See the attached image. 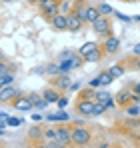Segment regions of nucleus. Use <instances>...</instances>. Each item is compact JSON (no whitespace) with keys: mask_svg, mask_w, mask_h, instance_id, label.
Returning <instances> with one entry per match:
<instances>
[{"mask_svg":"<svg viewBox=\"0 0 140 148\" xmlns=\"http://www.w3.org/2000/svg\"><path fill=\"white\" fill-rule=\"evenodd\" d=\"M90 140H92V132L84 126V124H76L74 128H72V146H88L90 144Z\"/></svg>","mask_w":140,"mask_h":148,"instance_id":"nucleus-1","label":"nucleus"},{"mask_svg":"<svg viewBox=\"0 0 140 148\" xmlns=\"http://www.w3.org/2000/svg\"><path fill=\"white\" fill-rule=\"evenodd\" d=\"M92 30L98 36H102V38L112 36V22H110V18H108V16H102L100 20H96L92 24Z\"/></svg>","mask_w":140,"mask_h":148,"instance_id":"nucleus-2","label":"nucleus"},{"mask_svg":"<svg viewBox=\"0 0 140 148\" xmlns=\"http://www.w3.org/2000/svg\"><path fill=\"white\" fill-rule=\"evenodd\" d=\"M56 140H58V142H62L66 148L72 146V128H68L66 124L56 126Z\"/></svg>","mask_w":140,"mask_h":148,"instance_id":"nucleus-3","label":"nucleus"},{"mask_svg":"<svg viewBox=\"0 0 140 148\" xmlns=\"http://www.w3.org/2000/svg\"><path fill=\"white\" fill-rule=\"evenodd\" d=\"M12 106H14V110H18V112H30V110L34 108V102H32V98H30V96L20 94L18 98L12 100Z\"/></svg>","mask_w":140,"mask_h":148,"instance_id":"nucleus-4","label":"nucleus"},{"mask_svg":"<svg viewBox=\"0 0 140 148\" xmlns=\"http://www.w3.org/2000/svg\"><path fill=\"white\" fill-rule=\"evenodd\" d=\"M60 4H62V0H52V2H48L46 6L40 8L42 16H44L46 20H52L56 14H60Z\"/></svg>","mask_w":140,"mask_h":148,"instance_id":"nucleus-5","label":"nucleus"},{"mask_svg":"<svg viewBox=\"0 0 140 148\" xmlns=\"http://www.w3.org/2000/svg\"><path fill=\"white\" fill-rule=\"evenodd\" d=\"M94 104L96 100H78L76 102V112L80 116H92L94 114Z\"/></svg>","mask_w":140,"mask_h":148,"instance_id":"nucleus-6","label":"nucleus"},{"mask_svg":"<svg viewBox=\"0 0 140 148\" xmlns=\"http://www.w3.org/2000/svg\"><path fill=\"white\" fill-rule=\"evenodd\" d=\"M50 26H52L56 32H64V30H68V14H64V12L56 14V16L50 20Z\"/></svg>","mask_w":140,"mask_h":148,"instance_id":"nucleus-7","label":"nucleus"},{"mask_svg":"<svg viewBox=\"0 0 140 148\" xmlns=\"http://www.w3.org/2000/svg\"><path fill=\"white\" fill-rule=\"evenodd\" d=\"M20 96V90H16L14 86H2L0 88V100L6 104V102H12L14 98Z\"/></svg>","mask_w":140,"mask_h":148,"instance_id":"nucleus-8","label":"nucleus"},{"mask_svg":"<svg viewBox=\"0 0 140 148\" xmlns=\"http://www.w3.org/2000/svg\"><path fill=\"white\" fill-rule=\"evenodd\" d=\"M118 48H120V40H118L116 36H108V38H104V42H102V50H104V54H116Z\"/></svg>","mask_w":140,"mask_h":148,"instance_id":"nucleus-9","label":"nucleus"},{"mask_svg":"<svg viewBox=\"0 0 140 148\" xmlns=\"http://www.w3.org/2000/svg\"><path fill=\"white\" fill-rule=\"evenodd\" d=\"M136 100V94L134 92H130V90H120L116 94V104L118 106H122V108H126L128 104H132Z\"/></svg>","mask_w":140,"mask_h":148,"instance_id":"nucleus-10","label":"nucleus"},{"mask_svg":"<svg viewBox=\"0 0 140 148\" xmlns=\"http://www.w3.org/2000/svg\"><path fill=\"white\" fill-rule=\"evenodd\" d=\"M86 10H88V4H86L84 0H76V2L72 4V12H74L80 20H84V22H86Z\"/></svg>","mask_w":140,"mask_h":148,"instance_id":"nucleus-11","label":"nucleus"},{"mask_svg":"<svg viewBox=\"0 0 140 148\" xmlns=\"http://www.w3.org/2000/svg\"><path fill=\"white\" fill-rule=\"evenodd\" d=\"M96 102L106 104V108H112V106L116 104V100L112 98V94H110V92H106V90H98V92H96Z\"/></svg>","mask_w":140,"mask_h":148,"instance_id":"nucleus-12","label":"nucleus"},{"mask_svg":"<svg viewBox=\"0 0 140 148\" xmlns=\"http://www.w3.org/2000/svg\"><path fill=\"white\" fill-rule=\"evenodd\" d=\"M82 26H84V20H80L74 12H70L68 14V32H80Z\"/></svg>","mask_w":140,"mask_h":148,"instance_id":"nucleus-13","label":"nucleus"},{"mask_svg":"<svg viewBox=\"0 0 140 148\" xmlns=\"http://www.w3.org/2000/svg\"><path fill=\"white\" fill-rule=\"evenodd\" d=\"M100 18H102V14H100L98 6L88 4V10H86V22H88V24H94V22H96V20H100Z\"/></svg>","mask_w":140,"mask_h":148,"instance_id":"nucleus-14","label":"nucleus"},{"mask_svg":"<svg viewBox=\"0 0 140 148\" xmlns=\"http://www.w3.org/2000/svg\"><path fill=\"white\" fill-rule=\"evenodd\" d=\"M60 96H62V92L54 86V88H46L44 90V98L48 100V104H56L58 100H60Z\"/></svg>","mask_w":140,"mask_h":148,"instance_id":"nucleus-15","label":"nucleus"},{"mask_svg":"<svg viewBox=\"0 0 140 148\" xmlns=\"http://www.w3.org/2000/svg\"><path fill=\"white\" fill-rule=\"evenodd\" d=\"M54 86H56L58 90H70L72 82H70L68 74H60V76H56V80H54Z\"/></svg>","mask_w":140,"mask_h":148,"instance_id":"nucleus-16","label":"nucleus"},{"mask_svg":"<svg viewBox=\"0 0 140 148\" xmlns=\"http://www.w3.org/2000/svg\"><path fill=\"white\" fill-rule=\"evenodd\" d=\"M100 46H102V44H98V42H84V44H82V46L78 48V54H80V56L84 58V56H88L90 52H94V50L100 48Z\"/></svg>","mask_w":140,"mask_h":148,"instance_id":"nucleus-17","label":"nucleus"},{"mask_svg":"<svg viewBox=\"0 0 140 148\" xmlns=\"http://www.w3.org/2000/svg\"><path fill=\"white\" fill-rule=\"evenodd\" d=\"M46 118L50 122H68L70 120L68 112H64V110H60V112H56V114H48Z\"/></svg>","mask_w":140,"mask_h":148,"instance_id":"nucleus-18","label":"nucleus"},{"mask_svg":"<svg viewBox=\"0 0 140 148\" xmlns=\"http://www.w3.org/2000/svg\"><path fill=\"white\" fill-rule=\"evenodd\" d=\"M30 98L34 102V108H38V110H44L48 106V100L44 98V94H42V96H40V94H30Z\"/></svg>","mask_w":140,"mask_h":148,"instance_id":"nucleus-19","label":"nucleus"},{"mask_svg":"<svg viewBox=\"0 0 140 148\" xmlns=\"http://www.w3.org/2000/svg\"><path fill=\"white\" fill-rule=\"evenodd\" d=\"M78 100H96V88H84L78 92Z\"/></svg>","mask_w":140,"mask_h":148,"instance_id":"nucleus-20","label":"nucleus"},{"mask_svg":"<svg viewBox=\"0 0 140 148\" xmlns=\"http://www.w3.org/2000/svg\"><path fill=\"white\" fill-rule=\"evenodd\" d=\"M102 56H104V50H102V46H100V48H96L94 52H90L88 56H84V62H90V64H92V62H100Z\"/></svg>","mask_w":140,"mask_h":148,"instance_id":"nucleus-21","label":"nucleus"},{"mask_svg":"<svg viewBox=\"0 0 140 148\" xmlns=\"http://www.w3.org/2000/svg\"><path fill=\"white\" fill-rule=\"evenodd\" d=\"M124 110H126V114H128L130 118H138V116H140V102H132V104H128Z\"/></svg>","mask_w":140,"mask_h":148,"instance_id":"nucleus-22","label":"nucleus"},{"mask_svg":"<svg viewBox=\"0 0 140 148\" xmlns=\"http://www.w3.org/2000/svg\"><path fill=\"white\" fill-rule=\"evenodd\" d=\"M108 72H110V76L116 80V78H120V76H124L126 70H124V66H122V64H114V66H110V68H108Z\"/></svg>","mask_w":140,"mask_h":148,"instance_id":"nucleus-23","label":"nucleus"},{"mask_svg":"<svg viewBox=\"0 0 140 148\" xmlns=\"http://www.w3.org/2000/svg\"><path fill=\"white\" fill-rule=\"evenodd\" d=\"M28 138H30L34 144H36V142H42L40 138H44V132H42L40 128H32V130L28 132Z\"/></svg>","mask_w":140,"mask_h":148,"instance_id":"nucleus-24","label":"nucleus"},{"mask_svg":"<svg viewBox=\"0 0 140 148\" xmlns=\"http://www.w3.org/2000/svg\"><path fill=\"white\" fill-rule=\"evenodd\" d=\"M14 84V72L0 74V86H12Z\"/></svg>","mask_w":140,"mask_h":148,"instance_id":"nucleus-25","label":"nucleus"},{"mask_svg":"<svg viewBox=\"0 0 140 148\" xmlns=\"http://www.w3.org/2000/svg\"><path fill=\"white\" fill-rule=\"evenodd\" d=\"M98 80H100V84H102V86H108V84H112V82H114V78L110 76L108 70H104V72L98 74Z\"/></svg>","mask_w":140,"mask_h":148,"instance_id":"nucleus-26","label":"nucleus"},{"mask_svg":"<svg viewBox=\"0 0 140 148\" xmlns=\"http://www.w3.org/2000/svg\"><path fill=\"white\" fill-rule=\"evenodd\" d=\"M98 10H100L102 16H110V14H114V8H112L110 4H98Z\"/></svg>","mask_w":140,"mask_h":148,"instance_id":"nucleus-27","label":"nucleus"},{"mask_svg":"<svg viewBox=\"0 0 140 148\" xmlns=\"http://www.w3.org/2000/svg\"><path fill=\"white\" fill-rule=\"evenodd\" d=\"M46 74L60 76V74H62V70H60V64H48V66H46Z\"/></svg>","mask_w":140,"mask_h":148,"instance_id":"nucleus-28","label":"nucleus"},{"mask_svg":"<svg viewBox=\"0 0 140 148\" xmlns=\"http://www.w3.org/2000/svg\"><path fill=\"white\" fill-rule=\"evenodd\" d=\"M108 108H106V104H102V102H96L94 104V114L92 116H100V114H104Z\"/></svg>","mask_w":140,"mask_h":148,"instance_id":"nucleus-29","label":"nucleus"},{"mask_svg":"<svg viewBox=\"0 0 140 148\" xmlns=\"http://www.w3.org/2000/svg\"><path fill=\"white\" fill-rule=\"evenodd\" d=\"M50 140H56V128H48L44 132V142H50Z\"/></svg>","mask_w":140,"mask_h":148,"instance_id":"nucleus-30","label":"nucleus"},{"mask_svg":"<svg viewBox=\"0 0 140 148\" xmlns=\"http://www.w3.org/2000/svg\"><path fill=\"white\" fill-rule=\"evenodd\" d=\"M74 56H76V54H74L72 50H64V52L60 54V60H72Z\"/></svg>","mask_w":140,"mask_h":148,"instance_id":"nucleus-31","label":"nucleus"},{"mask_svg":"<svg viewBox=\"0 0 140 148\" xmlns=\"http://www.w3.org/2000/svg\"><path fill=\"white\" fill-rule=\"evenodd\" d=\"M126 126H128L130 130H140V120H128Z\"/></svg>","mask_w":140,"mask_h":148,"instance_id":"nucleus-32","label":"nucleus"},{"mask_svg":"<svg viewBox=\"0 0 140 148\" xmlns=\"http://www.w3.org/2000/svg\"><path fill=\"white\" fill-rule=\"evenodd\" d=\"M56 104H58V108H60V110H64V108L68 106V98H66V96H60V100H58Z\"/></svg>","mask_w":140,"mask_h":148,"instance_id":"nucleus-33","label":"nucleus"},{"mask_svg":"<svg viewBox=\"0 0 140 148\" xmlns=\"http://www.w3.org/2000/svg\"><path fill=\"white\" fill-rule=\"evenodd\" d=\"M20 124H22L20 118H14V116H10V118H8V126H12V128H14V126H20Z\"/></svg>","mask_w":140,"mask_h":148,"instance_id":"nucleus-34","label":"nucleus"},{"mask_svg":"<svg viewBox=\"0 0 140 148\" xmlns=\"http://www.w3.org/2000/svg\"><path fill=\"white\" fill-rule=\"evenodd\" d=\"M114 16H118L122 22H130V20H134L132 16H126V14H122V12H114Z\"/></svg>","mask_w":140,"mask_h":148,"instance_id":"nucleus-35","label":"nucleus"},{"mask_svg":"<svg viewBox=\"0 0 140 148\" xmlns=\"http://www.w3.org/2000/svg\"><path fill=\"white\" fill-rule=\"evenodd\" d=\"M88 86H90V88H98V86H102V84H100V80H98V76L92 78V80L88 82Z\"/></svg>","mask_w":140,"mask_h":148,"instance_id":"nucleus-36","label":"nucleus"},{"mask_svg":"<svg viewBox=\"0 0 140 148\" xmlns=\"http://www.w3.org/2000/svg\"><path fill=\"white\" fill-rule=\"evenodd\" d=\"M70 90H72V92H74V90H78V92H80V90H82V84H80V82H72Z\"/></svg>","mask_w":140,"mask_h":148,"instance_id":"nucleus-37","label":"nucleus"},{"mask_svg":"<svg viewBox=\"0 0 140 148\" xmlns=\"http://www.w3.org/2000/svg\"><path fill=\"white\" fill-rule=\"evenodd\" d=\"M132 66H134L136 70H140V56H134V60H132Z\"/></svg>","mask_w":140,"mask_h":148,"instance_id":"nucleus-38","label":"nucleus"},{"mask_svg":"<svg viewBox=\"0 0 140 148\" xmlns=\"http://www.w3.org/2000/svg\"><path fill=\"white\" fill-rule=\"evenodd\" d=\"M132 52H134V56H140V42H138V44H134Z\"/></svg>","mask_w":140,"mask_h":148,"instance_id":"nucleus-39","label":"nucleus"},{"mask_svg":"<svg viewBox=\"0 0 140 148\" xmlns=\"http://www.w3.org/2000/svg\"><path fill=\"white\" fill-rule=\"evenodd\" d=\"M34 148H48V144H46V142H36Z\"/></svg>","mask_w":140,"mask_h":148,"instance_id":"nucleus-40","label":"nucleus"},{"mask_svg":"<svg viewBox=\"0 0 140 148\" xmlns=\"http://www.w3.org/2000/svg\"><path fill=\"white\" fill-rule=\"evenodd\" d=\"M48 2H52V0H38V6H40V8H42V6H46Z\"/></svg>","mask_w":140,"mask_h":148,"instance_id":"nucleus-41","label":"nucleus"},{"mask_svg":"<svg viewBox=\"0 0 140 148\" xmlns=\"http://www.w3.org/2000/svg\"><path fill=\"white\" fill-rule=\"evenodd\" d=\"M134 94H140V82H138V84H134Z\"/></svg>","mask_w":140,"mask_h":148,"instance_id":"nucleus-42","label":"nucleus"},{"mask_svg":"<svg viewBox=\"0 0 140 148\" xmlns=\"http://www.w3.org/2000/svg\"><path fill=\"white\" fill-rule=\"evenodd\" d=\"M108 146H110L108 142H100V144H98V148H108Z\"/></svg>","mask_w":140,"mask_h":148,"instance_id":"nucleus-43","label":"nucleus"},{"mask_svg":"<svg viewBox=\"0 0 140 148\" xmlns=\"http://www.w3.org/2000/svg\"><path fill=\"white\" fill-rule=\"evenodd\" d=\"M24 2H30V4H38V0H24Z\"/></svg>","mask_w":140,"mask_h":148,"instance_id":"nucleus-44","label":"nucleus"},{"mask_svg":"<svg viewBox=\"0 0 140 148\" xmlns=\"http://www.w3.org/2000/svg\"><path fill=\"white\" fill-rule=\"evenodd\" d=\"M134 20H136V22H140V14H138V16H134Z\"/></svg>","mask_w":140,"mask_h":148,"instance_id":"nucleus-45","label":"nucleus"},{"mask_svg":"<svg viewBox=\"0 0 140 148\" xmlns=\"http://www.w3.org/2000/svg\"><path fill=\"white\" fill-rule=\"evenodd\" d=\"M134 102H140V94H136V100H134Z\"/></svg>","mask_w":140,"mask_h":148,"instance_id":"nucleus-46","label":"nucleus"},{"mask_svg":"<svg viewBox=\"0 0 140 148\" xmlns=\"http://www.w3.org/2000/svg\"><path fill=\"white\" fill-rule=\"evenodd\" d=\"M122 2H138V0H122Z\"/></svg>","mask_w":140,"mask_h":148,"instance_id":"nucleus-47","label":"nucleus"},{"mask_svg":"<svg viewBox=\"0 0 140 148\" xmlns=\"http://www.w3.org/2000/svg\"><path fill=\"white\" fill-rule=\"evenodd\" d=\"M2 2H14V0H2Z\"/></svg>","mask_w":140,"mask_h":148,"instance_id":"nucleus-48","label":"nucleus"}]
</instances>
